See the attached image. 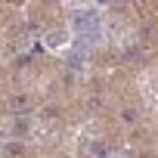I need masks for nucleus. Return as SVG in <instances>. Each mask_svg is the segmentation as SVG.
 <instances>
[{
    "instance_id": "obj_1",
    "label": "nucleus",
    "mask_w": 158,
    "mask_h": 158,
    "mask_svg": "<svg viewBox=\"0 0 158 158\" xmlns=\"http://www.w3.org/2000/svg\"><path fill=\"white\" fill-rule=\"evenodd\" d=\"M112 158H115V155H112Z\"/></svg>"
}]
</instances>
